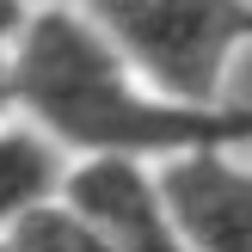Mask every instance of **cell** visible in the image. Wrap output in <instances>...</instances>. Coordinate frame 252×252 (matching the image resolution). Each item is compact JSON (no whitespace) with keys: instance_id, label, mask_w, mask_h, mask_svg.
<instances>
[{"instance_id":"cell-1","label":"cell","mask_w":252,"mask_h":252,"mask_svg":"<svg viewBox=\"0 0 252 252\" xmlns=\"http://www.w3.org/2000/svg\"><path fill=\"white\" fill-rule=\"evenodd\" d=\"M25 93L62 135L98 148H160V142H203V135L246 129L240 117H185V111L142 105L111 68V56L93 43V31H80L74 19H43L31 31Z\"/></svg>"},{"instance_id":"cell-2","label":"cell","mask_w":252,"mask_h":252,"mask_svg":"<svg viewBox=\"0 0 252 252\" xmlns=\"http://www.w3.org/2000/svg\"><path fill=\"white\" fill-rule=\"evenodd\" d=\"M105 19L185 98H209L221 49L234 37H252V12L240 6H105Z\"/></svg>"},{"instance_id":"cell-3","label":"cell","mask_w":252,"mask_h":252,"mask_svg":"<svg viewBox=\"0 0 252 252\" xmlns=\"http://www.w3.org/2000/svg\"><path fill=\"white\" fill-rule=\"evenodd\" d=\"M172 209L203 252H252V172L191 160L172 172Z\"/></svg>"},{"instance_id":"cell-4","label":"cell","mask_w":252,"mask_h":252,"mask_svg":"<svg viewBox=\"0 0 252 252\" xmlns=\"http://www.w3.org/2000/svg\"><path fill=\"white\" fill-rule=\"evenodd\" d=\"M74 197L117 234V252H179L166 221H160V209H154V197H148V185L129 166H93L74 185Z\"/></svg>"},{"instance_id":"cell-5","label":"cell","mask_w":252,"mask_h":252,"mask_svg":"<svg viewBox=\"0 0 252 252\" xmlns=\"http://www.w3.org/2000/svg\"><path fill=\"white\" fill-rule=\"evenodd\" d=\"M49 185V160L37 142H19V135H6L0 142V216L6 209H19L25 197H37Z\"/></svg>"},{"instance_id":"cell-6","label":"cell","mask_w":252,"mask_h":252,"mask_svg":"<svg viewBox=\"0 0 252 252\" xmlns=\"http://www.w3.org/2000/svg\"><path fill=\"white\" fill-rule=\"evenodd\" d=\"M19 252H117V246H105L98 234H86L68 216H31L19 234Z\"/></svg>"}]
</instances>
